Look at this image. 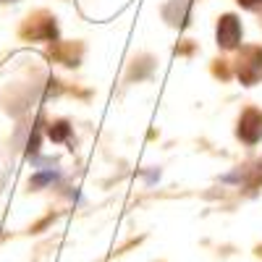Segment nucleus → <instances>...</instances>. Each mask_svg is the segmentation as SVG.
Returning a JSON list of instances; mask_svg holds the SVG:
<instances>
[{
    "label": "nucleus",
    "mask_w": 262,
    "mask_h": 262,
    "mask_svg": "<svg viewBox=\"0 0 262 262\" xmlns=\"http://www.w3.org/2000/svg\"><path fill=\"white\" fill-rule=\"evenodd\" d=\"M238 37H242V27H238V21L233 16H226L221 21V27H217V42H221L223 48H233Z\"/></svg>",
    "instance_id": "obj_1"
},
{
    "label": "nucleus",
    "mask_w": 262,
    "mask_h": 262,
    "mask_svg": "<svg viewBox=\"0 0 262 262\" xmlns=\"http://www.w3.org/2000/svg\"><path fill=\"white\" fill-rule=\"evenodd\" d=\"M55 176H58L55 170H48V173H39V176H34V179H32V186H39V184H48V181H53Z\"/></svg>",
    "instance_id": "obj_2"
},
{
    "label": "nucleus",
    "mask_w": 262,
    "mask_h": 262,
    "mask_svg": "<svg viewBox=\"0 0 262 262\" xmlns=\"http://www.w3.org/2000/svg\"><path fill=\"white\" fill-rule=\"evenodd\" d=\"M247 6H254V3H262V0H244Z\"/></svg>",
    "instance_id": "obj_3"
}]
</instances>
